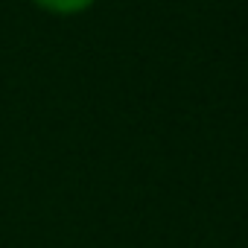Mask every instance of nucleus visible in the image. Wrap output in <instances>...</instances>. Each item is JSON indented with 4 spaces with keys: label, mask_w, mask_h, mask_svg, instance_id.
Returning <instances> with one entry per match:
<instances>
[{
    "label": "nucleus",
    "mask_w": 248,
    "mask_h": 248,
    "mask_svg": "<svg viewBox=\"0 0 248 248\" xmlns=\"http://www.w3.org/2000/svg\"><path fill=\"white\" fill-rule=\"evenodd\" d=\"M32 3L50 15H79V12H88L96 0H32Z\"/></svg>",
    "instance_id": "f257e3e1"
}]
</instances>
